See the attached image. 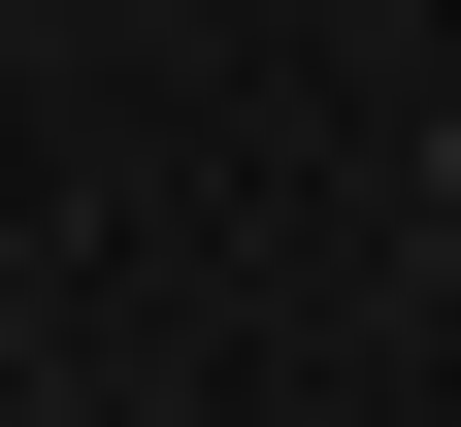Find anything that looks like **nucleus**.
I'll use <instances>...</instances> for the list:
<instances>
[{
	"mask_svg": "<svg viewBox=\"0 0 461 427\" xmlns=\"http://www.w3.org/2000/svg\"><path fill=\"white\" fill-rule=\"evenodd\" d=\"M429 198H461V132H429Z\"/></svg>",
	"mask_w": 461,
	"mask_h": 427,
	"instance_id": "obj_1",
	"label": "nucleus"
}]
</instances>
